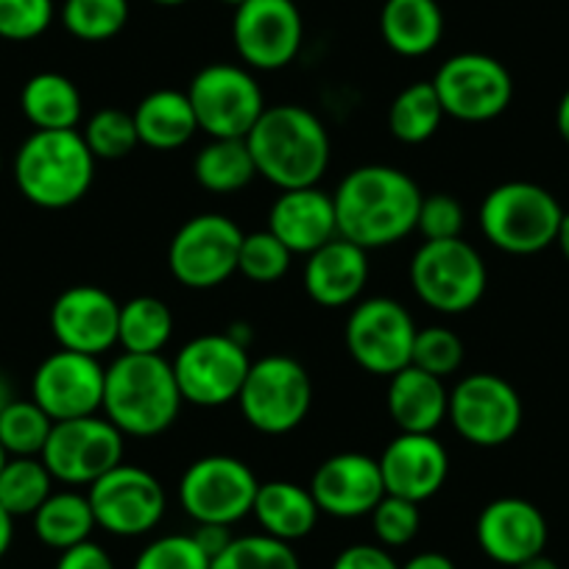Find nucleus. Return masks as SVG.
Here are the masks:
<instances>
[{"label": "nucleus", "instance_id": "49", "mask_svg": "<svg viewBox=\"0 0 569 569\" xmlns=\"http://www.w3.org/2000/svg\"><path fill=\"white\" fill-rule=\"evenodd\" d=\"M14 539V517L0 506V558L7 556Z\"/></svg>", "mask_w": 569, "mask_h": 569}, {"label": "nucleus", "instance_id": "29", "mask_svg": "<svg viewBox=\"0 0 569 569\" xmlns=\"http://www.w3.org/2000/svg\"><path fill=\"white\" fill-rule=\"evenodd\" d=\"M20 107L34 131H62L76 129L84 112L81 92L68 76L62 73H37L26 81L20 92Z\"/></svg>", "mask_w": 569, "mask_h": 569}, {"label": "nucleus", "instance_id": "2", "mask_svg": "<svg viewBox=\"0 0 569 569\" xmlns=\"http://www.w3.org/2000/svg\"><path fill=\"white\" fill-rule=\"evenodd\" d=\"M257 177L279 190L316 188L330 168V134L310 109L299 103L266 107L246 134Z\"/></svg>", "mask_w": 569, "mask_h": 569}, {"label": "nucleus", "instance_id": "31", "mask_svg": "<svg viewBox=\"0 0 569 569\" xmlns=\"http://www.w3.org/2000/svg\"><path fill=\"white\" fill-rule=\"evenodd\" d=\"M193 177L210 193H238L257 177L246 137H216L196 154Z\"/></svg>", "mask_w": 569, "mask_h": 569}, {"label": "nucleus", "instance_id": "1", "mask_svg": "<svg viewBox=\"0 0 569 569\" xmlns=\"http://www.w3.org/2000/svg\"><path fill=\"white\" fill-rule=\"evenodd\" d=\"M421 190L405 171L391 166H363L341 179L332 193L338 238L360 249H386L416 232Z\"/></svg>", "mask_w": 569, "mask_h": 569}, {"label": "nucleus", "instance_id": "24", "mask_svg": "<svg viewBox=\"0 0 569 569\" xmlns=\"http://www.w3.org/2000/svg\"><path fill=\"white\" fill-rule=\"evenodd\" d=\"M369 282V251L352 240L336 238L308 254L305 291L321 308L355 305Z\"/></svg>", "mask_w": 569, "mask_h": 569}, {"label": "nucleus", "instance_id": "27", "mask_svg": "<svg viewBox=\"0 0 569 569\" xmlns=\"http://www.w3.org/2000/svg\"><path fill=\"white\" fill-rule=\"evenodd\" d=\"M380 31L399 57H427L445 37V12L439 0H386Z\"/></svg>", "mask_w": 569, "mask_h": 569}, {"label": "nucleus", "instance_id": "4", "mask_svg": "<svg viewBox=\"0 0 569 569\" xmlns=\"http://www.w3.org/2000/svg\"><path fill=\"white\" fill-rule=\"evenodd\" d=\"M96 162L79 129L34 131L14 157V182L31 204L64 210L90 193Z\"/></svg>", "mask_w": 569, "mask_h": 569}, {"label": "nucleus", "instance_id": "8", "mask_svg": "<svg viewBox=\"0 0 569 569\" xmlns=\"http://www.w3.org/2000/svg\"><path fill=\"white\" fill-rule=\"evenodd\" d=\"M260 480L249 463L232 456H207L188 467L179 480V506L196 525L232 528L254 508Z\"/></svg>", "mask_w": 569, "mask_h": 569}, {"label": "nucleus", "instance_id": "43", "mask_svg": "<svg viewBox=\"0 0 569 569\" xmlns=\"http://www.w3.org/2000/svg\"><path fill=\"white\" fill-rule=\"evenodd\" d=\"M53 12V0H0V40H37L51 29Z\"/></svg>", "mask_w": 569, "mask_h": 569}, {"label": "nucleus", "instance_id": "6", "mask_svg": "<svg viewBox=\"0 0 569 569\" xmlns=\"http://www.w3.org/2000/svg\"><path fill=\"white\" fill-rule=\"evenodd\" d=\"M410 284L430 310L458 316L483 299L489 271L467 240H425L410 260Z\"/></svg>", "mask_w": 569, "mask_h": 569}, {"label": "nucleus", "instance_id": "53", "mask_svg": "<svg viewBox=\"0 0 569 569\" xmlns=\"http://www.w3.org/2000/svg\"><path fill=\"white\" fill-rule=\"evenodd\" d=\"M517 569H561V567H558V563L552 561V558H547L545 552H541V556H536V558H530V561L519 563Z\"/></svg>", "mask_w": 569, "mask_h": 569}, {"label": "nucleus", "instance_id": "46", "mask_svg": "<svg viewBox=\"0 0 569 569\" xmlns=\"http://www.w3.org/2000/svg\"><path fill=\"white\" fill-rule=\"evenodd\" d=\"M57 569H114L112 556L92 539L59 552Z\"/></svg>", "mask_w": 569, "mask_h": 569}, {"label": "nucleus", "instance_id": "3", "mask_svg": "<svg viewBox=\"0 0 569 569\" xmlns=\"http://www.w3.org/2000/svg\"><path fill=\"white\" fill-rule=\"evenodd\" d=\"M182 391L173 366L162 355L123 352L107 366L103 416L131 439H151L166 433L179 419Z\"/></svg>", "mask_w": 569, "mask_h": 569}, {"label": "nucleus", "instance_id": "17", "mask_svg": "<svg viewBox=\"0 0 569 569\" xmlns=\"http://www.w3.org/2000/svg\"><path fill=\"white\" fill-rule=\"evenodd\" d=\"M305 23L297 0H246L234 9L232 40L254 70H282L302 48Z\"/></svg>", "mask_w": 569, "mask_h": 569}, {"label": "nucleus", "instance_id": "45", "mask_svg": "<svg viewBox=\"0 0 569 569\" xmlns=\"http://www.w3.org/2000/svg\"><path fill=\"white\" fill-rule=\"evenodd\" d=\"M330 569H399V563L382 545H349L338 552Z\"/></svg>", "mask_w": 569, "mask_h": 569}, {"label": "nucleus", "instance_id": "47", "mask_svg": "<svg viewBox=\"0 0 569 569\" xmlns=\"http://www.w3.org/2000/svg\"><path fill=\"white\" fill-rule=\"evenodd\" d=\"M193 539L199 541V547L207 552V556H210V561H212V558L221 556V552L232 545L234 536L227 525H196Z\"/></svg>", "mask_w": 569, "mask_h": 569}, {"label": "nucleus", "instance_id": "40", "mask_svg": "<svg viewBox=\"0 0 569 569\" xmlns=\"http://www.w3.org/2000/svg\"><path fill=\"white\" fill-rule=\"evenodd\" d=\"M463 341L447 327H425L416 332L413 352H410V366L427 371L433 377H450L463 366Z\"/></svg>", "mask_w": 569, "mask_h": 569}, {"label": "nucleus", "instance_id": "32", "mask_svg": "<svg viewBox=\"0 0 569 569\" xmlns=\"http://www.w3.org/2000/svg\"><path fill=\"white\" fill-rule=\"evenodd\" d=\"M173 336V313L162 299L134 297L120 305L118 343L131 355H160Z\"/></svg>", "mask_w": 569, "mask_h": 569}, {"label": "nucleus", "instance_id": "25", "mask_svg": "<svg viewBox=\"0 0 569 569\" xmlns=\"http://www.w3.org/2000/svg\"><path fill=\"white\" fill-rule=\"evenodd\" d=\"M386 402L399 433H436V427L447 419L450 391L441 377L405 366L388 382Z\"/></svg>", "mask_w": 569, "mask_h": 569}, {"label": "nucleus", "instance_id": "15", "mask_svg": "<svg viewBox=\"0 0 569 569\" xmlns=\"http://www.w3.org/2000/svg\"><path fill=\"white\" fill-rule=\"evenodd\" d=\"M96 525L112 536H146L166 517L168 497L149 469L118 463L103 478L87 486Z\"/></svg>", "mask_w": 569, "mask_h": 569}, {"label": "nucleus", "instance_id": "28", "mask_svg": "<svg viewBox=\"0 0 569 569\" xmlns=\"http://www.w3.org/2000/svg\"><path fill=\"white\" fill-rule=\"evenodd\" d=\"M131 118H134L137 137H140L142 146H149L154 151L182 149L199 131L188 92L179 90L149 92L137 103Z\"/></svg>", "mask_w": 569, "mask_h": 569}, {"label": "nucleus", "instance_id": "12", "mask_svg": "<svg viewBox=\"0 0 569 569\" xmlns=\"http://www.w3.org/2000/svg\"><path fill=\"white\" fill-rule=\"evenodd\" d=\"M123 439L107 416L53 421L40 458L59 483L92 486L109 469L123 463Z\"/></svg>", "mask_w": 569, "mask_h": 569}, {"label": "nucleus", "instance_id": "52", "mask_svg": "<svg viewBox=\"0 0 569 569\" xmlns=\"http://www.w3.org/2000/svg\"><path fill=\"white\" fill-rule=\"evenodd\" d=\"M556 243L558 249H561V254L569 260V212H563L561 227H558V234H556Z\"/></svg>", "mask_w": 569, "mask_h": 569}, {"label": "nucleus", "instance_id": "13", "mask_svg": "<svg viewBox=\"0 0 569 569\" xmlns=\"http://www.w3.org/2000/svg\"><path fill=\"white\" fill-rule=\"evenodd\" d=\"M447 419L456 433L475 447H502L519 433L522 425V399L517 388L500 375L478 371L458 382L450 391Z\"/></svg>", "mask_w": 569, "mask_h": 569}, {"label": "nucleus", "instance_id": "41", "mask_svg": "<svg viewBox=\"0 0 569 569\" xmlns=\"http://www.w3.org/2000/svg\"><path fill=\"white\" fill-rule=\"evenodd\" d=\"M210 563L193 533H171L142 547L131 569H210Z\"/></svg>", "mask_w": 569, "mask_h": 569}, {"label": "nucleus", "instance_id": "26", "mask_svg": "<svg viewBox=\"0 0 569 569\" xmlns=\"http://www.w3.org/2000/svg\"><path fill=\"white\" fill-rule=\"evenodd\" d=\"M251 513L260 522L262 533L291 545L313 533L321 511L305 486L291 483V480H268L257 489Z\"/></svg>", "mask_w": 569, "mask_h": 569}, {"label": "nucleus", "instance_id": "37", "mask_svg": "<svg viewBox=\"0 0 569 569\" xmlns=\"http://www.w3.org/2000/svg\"><path fill=\"white\" fill-rule=\"evenodd\" d=\"M210 569H302V563L288 541L249 533L234 536L232 545L212 558Z\"/></svg>", "mask_w": 569, "mask_h": 569}, {"label": "nucleus", "instance_id": "34", "mask_svg": "<svg viewBox=\"0 0 569 569\" xmlns=\"http://www.w3.org/2000/svg\"><path fill=\"white\" fill-rule=\"evenodd\" d=\"M53 495V475L42 458H9L0 469V506L14 519L34 517L37 508Z\"/></svg>", "mask_w": 569, "mask_h": 569}, {"label": "nucleus", "instance_id": "21", "mask_svg": "<svg viewBox=\"0 0 569 569\" xmlns=\"http://www.w3.org/2000/svg\"><path fill=\"white\" fill-rule=\"evenodd\" d=\"M308 489L319 511L336 519L369 517L386 497L380 463L363 452H338L327 458Z\"/></svg>", "mask_w": 569, "mask_h": 569}, {"label": "nucleus", "instance_id": "33", "mask_svg": "<svg viewBox=\"0 0 569 569\" xmlns=\"http://www.w3.org/2000/svg\"><path fill=\"white\" fill-rule=\"evenodd\" d=\"M441 118H445V107H441L433 81H416L391 101L388 129L399 142L419 146L439 131Z\"/></svg>", "mask_w": 569, "mask_h": 569}, {"label": "nucleus", "instance_id": "56", "mask_svg": "<svg viewBox=\"0 0 569 569\" xmlns=\"http://www.w3.org/2000/svg\"><path fill=\"white\" fill-rule=\"evenodd\" d=\"M221 3H227V7H234V9H238L240 3H246V0H221Z\"/></svg>", "mask_w": 569, "mask_h": 569}, {"label": "nucleus", "instance_id": "55", "mask_svg": "<svg viewBox=\"0 0 569 569\" xmlns=\"http://www.w3.org/2000/svg\"><path fill=\"white\" fill-rule=\"evenodd\" d=\"M7 461H9V452L3 450V445H0V469L7 467Z\"/></svg>", "mask_w": 569, "mask_h": 569}, {"label": "nucleus", "instance_id": "10", "mask_svg": "<svg viewBox=\"0 0 569 569\" xmlns=\"http://www.w3.org/2000/svg\"><path fill=\"white\" fill-rule=\"evenodd\" d=\"M190 107L201 131L216 137H246L260 114L266 98L254 76L238 64H207L188 87Z\"/></svg>", "mask_w": 569, "mask_h": 569}, {"label": "nucleus", "instance_id": "22", "mask_svg": "<svg viewBox=\"0 0 569 569\" xmlns=\"http://www.w3.org/2000/svg\"><path fill=\"white\" fill-rule=\"evenodd\" d=\"M386 495L425 502L441 491L450 475V456L433 433H399L377 458Z\"/></svg>", "mask_w": 569, "mask_h": 569}, {"label": "nucleus", "instance_id": "38", "mask_svg": "<svg viewBox=\"0 0 569 569\" xmlns=\"http://www.w3.org/2000/svg\"><path fill=\"white\" fill-rule=\"evenodd\" d=\"M81 137H84L87 149L92 151L96 160H123L140 146L134 118H131V112H123L118 107L98 109L87 120Z\"/></svg>", "mask_w": 569, "mask_h": 569}, {"label": "nucleus", "instance_id": "39", "mask_svg": "<svg viewBox=\"0 0 569 569\" xmlns=\"http://www.w3.org/2000/svg\"><path fill=\"white\" fill-rule=\"evenodd\" d=\"M293 254L284 249L282 240L271 232V229H262V232L243 234V243H240V257H238V271L243 273L251 282H277L288 273L291 268Z\"/></svg>", "mask_w": 569, "mask_h": 569}, {"label": "nucleus", "instance_id": "5", "mask_svg": "<svg viewBox=\"0 0 569 569\" xmlns=\"http://www.w3.org/2000/svg\"><path fill=\"white\" fill-rule=\"evenodd\" d=\"M563 210L550 190L533 182H506L480 204L486 240L508 254H536L556 243Z\"/></svg>", "mask_w": 569, "mask_h": 569}, {"label": "nucleus", "instance_id": "19", "mask_svg": "<svg viewBox=\"0 0 569 569\" xmlns=\"http://www.w3.org/2000/svg\"><path fill=\"white\" fill-rule=\"evenodd\" d=\"M120 305L98 284H73L51 308V332L59 347L101 358L118 343Z\"/></svg>", "mask_w": 569, "mask_h": 569}, {"label": "nucleus", "instance_id": "20", "mask_svg": "<svg viewBox=\"0 0 569 569\" xmlns=\"http://www.w3.org/2000/svg\"><path fill=\"white\" fill-rule=\"evenodd\" d=\"M547 519L522 497H500L480 511L475 525L478 547L500 567H513L541 556L547 547Z\"/></svg>", "mask_w": 569, "mask_h": 569}, {"label": "nucleus", "instance_id": "35", "mask_svg": "<svg viewBox=\"0 0 569 569\" xmlns=\"http://www.w3.org/2000/svg\"><path fill=\"white\" fill-rule=\"evenodd\" d=\"M53 430V419L34 399H14L0 413V445L9 458H40Z\"/></svg>", "mask_w": 569, "mask_h": 569}, {"label": "nucleus", "instance_id": "11", "mask_svg": "<svg viewBox=\"0 0 569 569\" xmlns=\"http://www.w3.org/2000/svg\"><path fill=\"white\" fill-rule=\"evenodd\" d=\"M182 399L199 408H218L238 399L251 369L246 343L234 336H199L184 343L173 360Z\"/></svg>", "mask_w": 569, "mask_h": 569}, {"label": "nucleus", "instance_id": "16", "mask_svg": "<svg viewBox=\"0 0 569 569\" xmlns=\"http://www.w3.org/2000/svg\"><path fill=\"white\" fill-rule=\"evenodd\" d=\"M445 114L463 123H486L511 107L513 79L502 62L489 53L450 57L433 79Z\"/></svg>", "mask_w": 569, "mask_h": 569}, {"label": "nucleus", "instance_id": "36", "mask_svg": "<svg viewBox=\"0 0 569 569\" xmlns=\"http://www.w3.org/2000/svg\"><path fill=\"white\" fill-rule=\"evenodd\" d=\"M62 23L81 42H107L129 23V0H64Z\"/></svg>", "mask_w": 569, "mask_h": 569}, {"label": "nucleus", "instance_id": "44", "mask_svg": "<svg viewBox=\"0 0 569 569\" xmlns=\"http://www.w3.org/2000/svg\"><path fill=\"white\" fill-rule=\"evenodd\" d=\"M463 223H467V216H463V207L456 196L433 193L421 199L416 229L425 234V240L461 238Z\"/></svg>", "mask_w": 569, "mask_h": 569}, {"label": "nucleus", "instance_id": "54", "mask_svg": "<svg viewBox=\"0 0 569 569\" xmlns=\"http://www.w3.org/2000/svg\"><path fill=\"white\" fill-rule=\"evenodd\" d=\"M151 3H160V7H182L188 0H151Z\"/></svg>", "mask_w": 569, "mask_h": 569}, {"label": "nucleus", "instance_id": "30", "mask_svg": "<svg viewBox=\"0 0 569 569\" xmlns=\"http://www.w3.org/2000/svg\"><path fill=\"white\" fill-rule=\"evenodd\" d=\"M96 528L90 497L81 491H53L34 513L37 539L59 552L87 541Z\"/></svg>", "mask_w": 569, "mask_h": 569}, {"label": "nucleus", "instance_id": "18", "mask_svg": "<svg viewBox=\"0 0 569 569\" xmlns=\"http://www.w3.org/2000/svg\"><path fill=\"white\" fill-rule=\"evenodd\" d=\"M103 386H107V369L101 360L84 352L59 349L37 366L31 399L53 421L84 419L101 410Z\"/></svg>", "mask_w": 569, "mask_h": 569}, {"label": "nucleus", "instance_id": "48", "mask_svg": "<svg viewBox=\"0 0 569 569\" xmlns=\"http://www.w3.org/2000/svg\"><path fill=\"white\" fill-rule=\"evenodd\" d=\"M399 569H458L452 563V558H447L445 552H419L410 561H405Z\"/></svg>", "mask_w": 569, "mask_h": 569}, {"label": "nucleus", "instance_id": "50", "mask_svg": "<svg viewBox=\"0 0 569 569\" xmlns=\"http://www.w3.org/2000/svg\"><path fill=\"white\" fill-rule=\"evenodd\" d=\"M556 126H558V134H561L563 142H567V146H569V90L563 92L561 101H558Z\"/></svg>", "mask_w": 569, "mask_h": 569}, {"label": "nucleus", "instance_id": "51", "mask_svg": "<svg viewBox=\"0 0 569 569\" xmlns=\"http://www.w3.org/2000/svg\"><path fill=\"white\" fill-rule=\"evenodd\" d=\"M14 388H12V382H9V377L3 375V371H0V413H3V410L9 408V405L14 402Z\"/></svg>", "mask_w": 569, "mask_h": 569}, {"label": "nucleus", "instance_id": "9", "mask_svg": "<svg viewBox=\"0 0 569 569\" xmlns=\"http://www.w3.org/2000/svg\"><path fill=\"white\" fill-rule=\"evenodd\" d=\"M243 229L221 212L190 218L173 234L168 268L190 291H210L238 271Z\"/></svg>", "mask_w": 569, "mask_h": 569}, {"label": "nucleus", "instance_id": "14", "mask_svg": "<svg viewBox=\"0 0 569 569\" xmlns=\"http://www.w3.org/2000/svg\"><path fill=\"white\" fill-rule=\"evenodd\" d=\"M419 327L397 299L375 297L358 302L347 319V349L355 363L369 375L393 377L410 366V352Z\"/></svg>", "mask_w": 569, "mask_h": 569}, {"label": "nucleus", "instance_id": "23", "mask_svg": "<svg viewBox=\"0 0 569 569\" xmlns=\"http://www.w3.org/2000/svg\"><path fill=\"white\" fill-rule=\"evenodd\" d=\"M268 229L291 254H313L338 238L336 201L319 188L282 190L268 212Z\"/></svg>", "mask_w": 569, "mask_h": 569}, {"label": "nucleus", "instance_id": "7", "mask_svg": "<svg viewBox=\"0 0 569 569\" xmlns=\"http://www.w3.org/2000/svg\"><path fill=\"white\" fill-rule=\"evenodd\" d=\"M243 419L266 436L297 430L313 405V382L308 369L288 355H266L251 363L238 393Z\"/></svg>", "mask_w": 569, "mask_h": 569}, {"label": "nucleus", "instance_id": "42", "mask_svg": "<svg viewBox=\"0 0 569 569\" xmlns=\"http://www.w3.org/2000/svg\"><path fill=\"white\" fill-rule=\"evenodd\" d=\"M371 517V528L382 547H405L416 539L421 528L419 502L402 500V497L386 495L377 502Z\"/></svg>", "mask_w": 569, "mask_h": 569}]
</instances>
